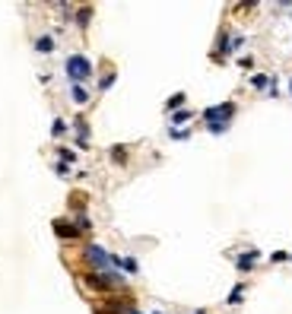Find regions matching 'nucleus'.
<instances>
[{"instance_id": "f257e3e1", "label": "nucleus", "mask_w": 292, "mask_h": 314, "mask_svg": "<svg viewBox=\"0 0 292 314\" xmlns=\"http://www.w3.org/2000/svg\"><path fill=\"white\" fill-rule=\"evenodd\" d=\"M232 115H235V105H232V102H222V105H216V108H207V111H203L207 127H210L213 133H222V130H226V124L232 121Z\"/></svg>"}, {"instance_id": "f03ea898", "label": "nucleus", "mask_w": 292, "mask_h": 314, "mask_svg": "<svg viewBox=\"0 0 292 314\" xmlns=\"http://www.w3.org/2000/svg\"><path fill=\"white\" fill-rule=\"evenodd\" d=\"M83 283L89 286V289H96V292H111V289H118L121 283H124V276H118V273H86L83 276Z\"/></svg>"}, {"instance_id": "7ed1b4c3", "label": "nucleus", "mask_w": 292, "mask_h": 314, "mask_svg": "<svg viewBox=\"0 0 292 314\" xmlns=\"http://www.w3.org/2000/svg\"><path fill=\"white\" fill-rule=\"evenodd\" d=\"M89 73H92V64L86 61L83 54H70V57H67V76L73 79V86H80L83 79H89Z\"/></svg>"}, {"instance_id": "20e7f679", "label": "nucleus", "mask_w": 292, "mask_h": 314, "mask_svg": "<svg viewBox=\"0 0 292 314\" xmlns=\"http://www.w3.org/2000/svg\"><path fill=\"white\" fill-rule=\"evenodd\" d=\"M86 260L96 266V273H102V270H108V266H114V260H118V257L105 254V251L99 248V244H89V248H86Z\"/></svg>"}, {"instance_id": "39448f33", "label": "nucleus", "mask_w": 292, "mask_h": 314, "mask_svg": "<svg viewBox=\"0 0 292 314\" xmlns=\"http://www.w3.org/2000/svg\"><path fill=\"white\" fill-rule=\"evenodd\" d=\"M54 232H57L60 238H77L80 235V229L73 222H67V219H54Z\"/></svg>"}, {"instance_id": "423d86ee", "label": "nucleus", "mask_w": 292, "mask_h": 314, "mask_svg": "<svg viewBox=\"0 0 292 314\" xmlns=\"http://www.w3.org/2000/svg\"><path fill=\"white\" fill-rule=\"evenodd\" d=\"M257 257H261V251H244L241 257H239V270H251Z\"/></svg>"}, {"instance_id": "0eeeda50", "label": "nucleus", "mask_w": 292, "mask_h": 314, "mask_svg": "<svg viewBox=\"0 0 292 314\" xmlns=\"http://www.w3.org/2000/svg\"><path fill=\"white\" fill-rule=\"evenodd\" d=\"M35 48L42 51V54H48V51H54V38H51V35H42V38L35 42Z\"/></svg>"}, {"instance_id": "6e6552de", "label": "nucleus", "mask_w": 292, "mask_h": 314, "mask_svg": "<svg viewBox=\"0 0 292 314\" xmlns=\"http://www.w3.org/2000/svg\"><path fill=\"white\" fill-rule=\"evenodd\" d=\"M70 96H73V102H77V105H86V102H89V96H86V89H83V86H73V89H70Z\"/></svg>"}, {"instance_id": "1a4fd4ad", "label": "nucleus", "mask_w": 292, "mask_h": 314, "mask_svg": "<svg viewBox=\"0 0 292 314\" xmlns=\"http://www.w3.org/2000/svg\"><path fill=\"white\" fill-rule=\"evenodd\" d=\"M181 105H185V92H175V96L168 98L165 108H168V111H175V108H181Z\"/></svg>"}, {"instance_id": "9d476101", "label": "nucleus", "mask_w": 292, "mask_h": 314, "mask_svg": "<svg viewBox=\"0 0 292 314\" xmlns=\"http://www.w3.org/2000/svg\"><path fill=\"white\" fill-rule=\"evenodd\" d=\"M241 295H244V289H241V286H235V289L229 292V305H239V302H241Z\"/></svg>"}, {"instance_id": "9b49d317", "label": "nucleus", "mask_w": 292, "mask_h": 314, "mask_svg": "<svg viewBox=\"0 0 292 314\" xmlns=\"http://www.w3.org/2000/svg\"><path fill=\"white\" fill-rule=\"evenodd\" d=\"M89 16H92V10L89 6H83V10L77 13V19H80V25H89Z\"/></svg>"}, {"instance_id": "f8f14e48", "label": "nucleus", "mask_w": 292, "mask_h": 314, "mask_svg": "<svg viewBox=\"0 0 292 314\" xmlns=\"http://www.w3.org/2000/svg\"><path fill=\"white\" fill-rule=\"evenodd\" d=\"M111 159H114V162H118V165H124V146H114V152H111Z\"/></svg>"}, {"instance_id": "ddd939ff", "label": "nucleus", "mask_w": 292, "mask_h": 314, "mask_svg": "<svg viewBox=\"0 0 292 314\" xmlns=\"http://www.w3.org/2000/svg\"><path fill=\"white\" fill-rule=\"evenodd\" d=\"M64 130H67V124H64V121H54V127H51V133H54V137H60Z\"/></svg>"}, {"instance_id": "4468645a", "label": "nucleus", "mask_w": 292, "mask_h": 314, "mask_svg": "<svg viewBox=\"0 0 292 314\" xmlns=\"http://www.w3.org/2000/svg\"><path fill=\"white\" fill-rule=\"evenodd\" d=\"M187 118H191V111H178V115H175V118H172V121H175V124H185V121H187Z\"/></svg>"}, {"instance_id": "2eb2a0df", "label": "nucleus", "mask_w": 292, "mask_h": 314, "mask_svg": "<svg viewBox=\"0 0 292 314\" xmlns=\"http://www.w3.org/2000/svg\"><path fill=\"white\" fill-rule=\"evenodd\" d=\"M251 83H254V86H257V89H264V86H267V83H270V79H267V76H254V79H251Z\"/></svg>"}, {"instance_id": "dca6fc26", "label": "nucleus", "mask_w": 292, "mask_h": 314, "mask_svg": "<svg viewBox=\"0 0 292 314\" xmlns=\"http://www.w3.org/2000/svg\"><path fill=\"white\" fill-rule=\"evenodd\" d=\"M111 83H114V73H111V76H105V79H102V83H99V89H108Z\"/></svg>"}, {"instance_id": "f3484780", "label": "nucleus", "mask_w": 292, "mask_h": 314, "mask_svg": "<svg viewBox=\"0 0 292 314\" xmlns=\"http://www.w3.org/2000/svg\"><path fill=\"white\" fill-rule=\"evenodd\" d=\"M124 314H140V311H137V308H133V305H131V308H127Z\"/></svg>"}, {"instance_id": "a211bd4d", "label": "nucleus", "mask_w": 292, "mask_h": 314, "mask_svg": "<svg viewBox=\"0 0 292 314\" xmlns=\"http://www.w3.org/2000/svg\"><path fill=\"white\" fill-rule=\"evenodd\" d=\"M197 314H203V311H197Z\"/></svg>"}]
</instances>
